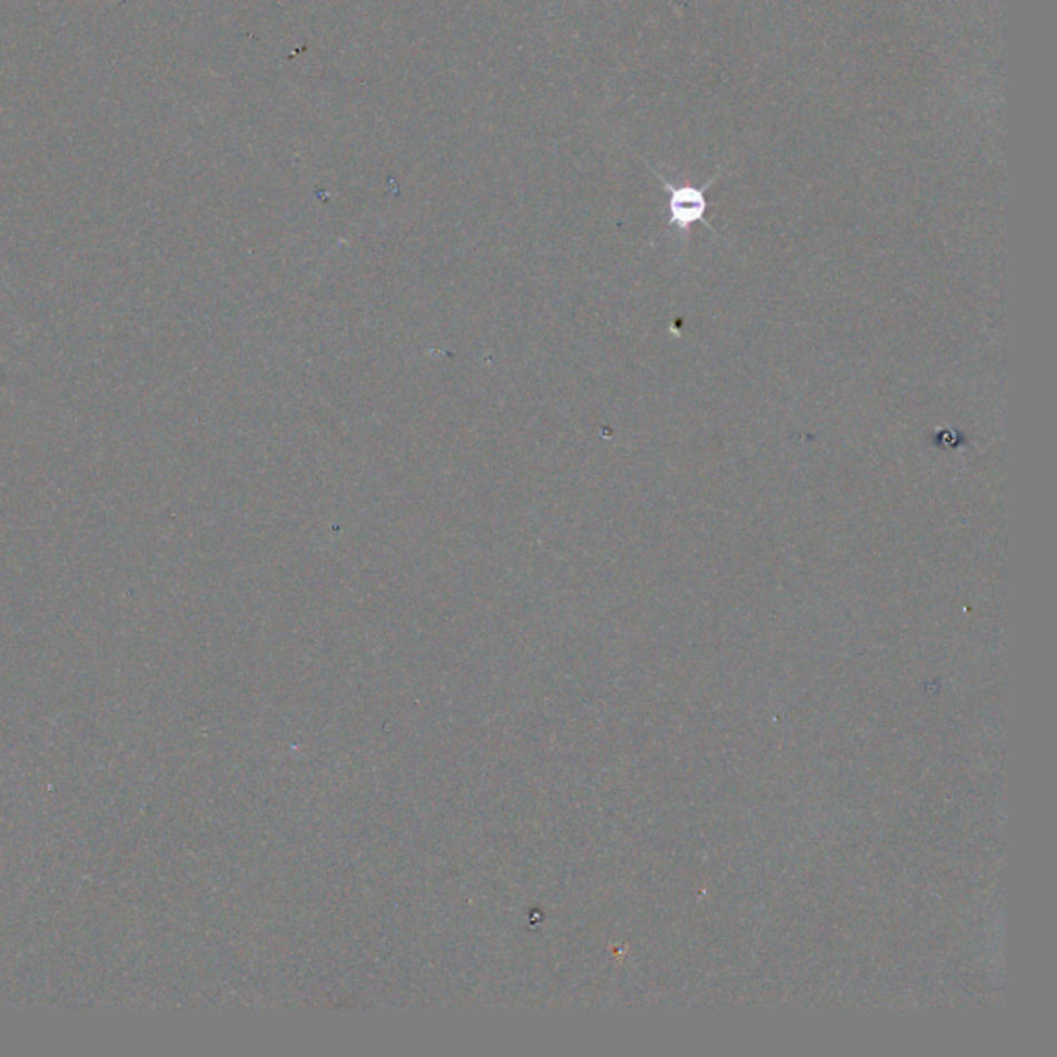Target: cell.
Instances as JSON below:
<instances>
[{"label": "cell", "mask_w": 1057, "mask_h": 1057, "mask_svg": "<svg viewBox=\"0 0 1057 1057\" xmlns=\"http://www.w3.org/2000/svg\"><path fill=\"white\" fill-rule=\"evenodd\" d=\"M659 176V174H658ZM659 180L670 190V224L680 231H688L694 224H701L707 219V209L709 200L704 195V188L697 186H675L670 185L665 178L659 176Z\"/></svg>", "instance_id": "obj_1"}]
</instances>
